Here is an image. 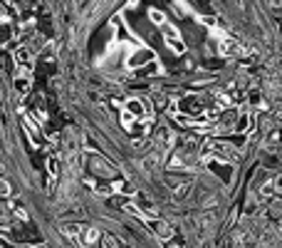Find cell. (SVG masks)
<instances>
[{
	"mask_svg": "<svg viewBox=\"0 0 282 248\" xmlns=\"http://www.w3.org/2000/svg\"><path fill=\"white\" fill-rule=\"evenodd\" d=\"M124 112H126L129 117H134V119H141V122H151V117H154L151 104H149L146 99H129Z\"/></svg>",
	"mask_w": 282,
	"mask_h": 248,
	"instance_id": "cell-1",
	"label": "cell"
},
{
	"mask_svg": "<svg viewBox=\"0 0 282 248\" xmlns=\"http://www.w3.org/2000/svg\"><path fill=\"white\" fill-rule=\"evenodd\" d=\"M149 228H151V233L156 236V238H161V241H171V236H173V228H171L166 221H161V218L156 216H149L146 221H144Z\"/></svg>",
	"mask_w": 282,
	"mask_h": 248,
	"instance_id": "cell-2",
	"label": "cell"
},
{
	"mask_svg": "<svg viewBox=\"0 0 282 248\" xmlns=\"http://www.w3.org/2000/svg\"><path fill=\"white\" fill-rule=\"evenodd\" d=\"M156 60V55H154V50H149V47H139V50H134V55L129 57V67L131 70H136V67H141V65H146V62H154Z\"/></svg>",
	"mask_w": 282,
	"mask_h": 248,
	"instance_id": "cell-3",
	"label": "cell"
},
{
	"mask_svg": "<svg viewBox=\"0 0 282 248\" xmlns=\"http://www.w3.org/2000/svg\"><path fill=\"white\" fill-rule=\"evenodd\" d=\"M15 62H18V67H20L23 75H30L32 72V55H30L28 47H18L15 50Z\"/></svg>",
	"mask_w": 282,
	"mask_h": 248,
	"instance_id": "cell-4",
	"label": "cell"
},
{
	"mask_svg": "<svg viewBox=\"0 0 282 248\" xmlns=\"http://www.w3.org/2000/svg\"><path fill=\"white\" fill-rule=\"evenodd\" d=\"M47 174H50V186H55V179H57V174H59V159H57V156H50V161H47Z\"/></svg>",
	"mask_w": 282,
	"mask_h": 248,
	"instance_id": "cell-5",
	"label": "cell"
},
{
	"mask_svg": "<svg viewBox=\"0 0 282 248\" xmlns=\"http://www.w3.org/2000/svg\"><path fill=\"white\" fill-rule=\"evenodd\" d=\"M166 45H169L176 55H183V52H186V45H183V40H181V37H169V40H166Z\"/></svg>",
	"mask_w": 282,
	"mask_h": 248,
	"instance_id": "cell-6",
	"label": "cell"
},
{
	"mask_svg": "<svg viewBox=\"0 0 282 248\" xmlns=\"http://www.w3.org/2000/svg\"><path fill=\"white\" fill-rule=\"evenodd\" d=\"M265 147H267V152H277V129H270V134L265 139Z\"/></svg>",
	"mask_w": 282,
	"mask_h": 248,
	"instance_id": "cell-7",
	"label": "cell"
},
{
	"mask_svg": "<svg viewBox=\"0 0 282 248\" xmlns=\"http://www.w3.org/2000/svg\"><path fill=\"white\" fill-rule=\"evenodd\" d=\"M23 127H25V129H28L30 139H32V142H35V144H37V142H40V134H37V127H35V124L30 122V119H23Z\"/></svg>",
	"mask_w": 282,
	"mask_h": 248,
	"instance_id": "cell-8",
	"label": "cell"
},
{
	"mask_svg": "<svg viewBox=\"0 0 282 248\" xmlns=\"http://www.w3.org/2000/svg\"><path fill=\"white\" fill-rule=\"evenodd\" d=\"M149 18H151V23H156V25H164V23H166V18H164L161 10H149Z\"/></svg>",
	"mask_w": 282,
	"mask_h": 248,
	"instance_id": "cell-9",
	"label": "cell"
},
{
	"mask_svg": "<svg viewBox=\"0 0 282 248\" xmlns=\"http://www.w3.org/2000/svg\"><path fill=\"white\" fill-rule=\"evenodd\" d=\"M13 214H15L18 218H23V221L28 218V211H25V209H23V204H18V201L13 204Z\"/></svg>",
	"mask_w": 282,
	"mask_h": 248,
	"instance_id": "cell-10",
	"label": "cell"
},
{
	"mask_svg": "<svg viewBox=\"0 0 282 248\" xmlns=\"http://www.w3.org/2000/svg\"><path fill=\"white\" fill-rule=\"evenodd\" d=\"M161 30H164V40H169V37H178V30L176 28H171V25H161Z\"/></svg>",
	"mask_w": 282,
	"mask_h": 248,
	"instance_id": "cell-11",
	"label": "cell"
},
{
	"mask_svg": "<svg viewBox=\"0 0 282 248\" xmlns=\"http://www.w3.org/2000/svg\"><path fill=\"white\" fill-rule=\"evenodd\" d=\"M188 189H191V184H183V186H178V191H176V199H183V196L188 194Z\"/></svg>",
	"mask_w": 282,
	"mask_h": 248,
	"instance_id": "cell-12",
	"label": "cell"
},
{
	"mask_svg": "<svg viewBox=\"0 0 282 248\" xmlns=\"http://www.w3.org/2000/svg\"><path fill=\"white\" fill-rule=\"evenodd\" d=\"M0 196H10V184L8 181H0Z\"/></svg>",
	"mask_w": 282,
	"mask_h": 248,
	"instance_id": "cell-13",
	"label": "cell"
},
{
	"mask_svg": "<svg viewBox=\"0 0 282 248\" xmlns=\"http://www.w3.org/2000/svg\"><path fill=\"white\" fill-rule=\"evenodd\" d=\"M173 248H181V246H173Z\"/></svg>",
	"mask_w": 282,
	"mask_h": 248,
	"instance_id": "cell-14",
	"label": "cell"
}]
</instances>
